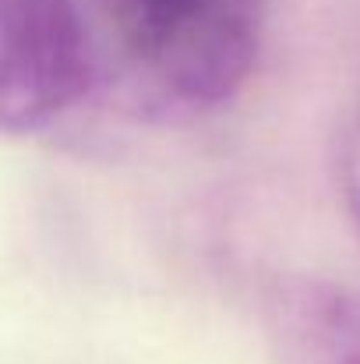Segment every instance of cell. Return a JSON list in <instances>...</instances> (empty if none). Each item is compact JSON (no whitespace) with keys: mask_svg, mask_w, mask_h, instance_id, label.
<instances>
[{"mask_svg":"<svg viewBox=\"0 0 360 364\" xmlns=\"http://www.w3.org/2000/svg\"><path fill=\"white\" fill-rule=\"evenodd\" d=\"M339 177H343V198L350 205V216L360 230V96L354 103V114L343 134V152H339Z\"/></svg>","mask_w":360,"mask_h":364,"instance_id":"4","label":"cell"},{"mask_svg":"<svg viewBox=\"0 0 360 364\" xmlns=\"http://www.w3.org/2000/svg\"><path fill=\"white\" fill-rule=\"evenodd\" d=\"M120 64L184 110L223 107L254 71L261 0H92Z\"/></svg>","mask_w":360,"mask_h":364,"instance_id":"1","label":"cell"},{"mask_svg":"<svg viewBox=\"0 0 360 364\" xmlns=\"http://www.w3.org/2000/svg\"><path fill=\"white\" fill-rule=\"evenodd\" d=\"M96 43L78 0H0V131L64 117L92 85Z\"/></svg>","mask_w":360,"mask_h":364,"instance_id":"2","label":"cell"},{"mask_svg":"<svg viewBox=\"0 0 360 364\" xmlns=\"http://www.w3.org/2000/svg\"><path fill=\"white\" fill-rule=\"evenodd\" d=\"M265 329L283 364H360V294L322 276H283L265 294Z\"/></svg>","mask_w":360,"mask_h":364,"instance_id":"3","label":"cell"}]
</instances>
